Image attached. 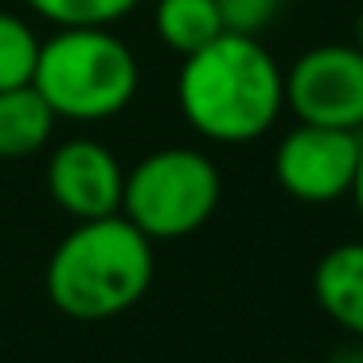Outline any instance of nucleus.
<instances>
[{"instance_id": "f257e3e1", "label": "nucleus", "mask_w": 363, "mask_h": 363, "mask_svg": "<svg viewBox=\"0 0 363 363\" xmlns=\"http://www.w3.org/2000/svg\"><path fill=\"white\" fill-rule=\"evenodd\" d=\"M180 113L215 145H250L274 129L285 106V71L258 35L223 32L184 55L176 79Z\"/></svg>"}, {"instance_id": "f03ea898", "label": "nucleus", "mask_w": 363, "mask_h": 363, "mask_svg": "<svg viewBox=\"0 0 363 363\" xmlns=\"http://www.w3.org/2000/svg\"><path fill=\"white\" fill-rule=\"evenodd\" d=\"M157 258L125 215L82 219L48 258V301L71 320H113L149 293Z\"/></svg>"}, {"instance_id": "7ed1b4c3", "label": "nucleus", "mask_w": 363, "mask_h": 363, "mask_svg": "<svg viewBox=\"0 0 363 363\" xmlns=\"http://www.w3.org/2000/svg\"><path fill=\"white\" fill-rule=\"evenodd\" d=\"M32 86L59 121H110L141 86L137 55L113 28H55L40 43Z\"/></svg>"}, {"instance_id": "20e7f679", "label": "nucleus", "mask_w": 363, "mask_h": 363, "mask_svg": "<svg viewBox=\"0 0 363 363\" xmlns=\"http://www.w3.org/2000/svg\"><path fill=\"white\" fill-rule=\"evenodd\" d=\"M223 176L215 160L188 145H168L141 157L125 172L121 215L152 242L188 238L215 215Z\"/></svg>"}, {"instance_id": "39448f33", "label": "nucleus", "mask_w": 363, "mask_h": 363, "mask_svg": "<svg viewBox=\"0 0 363 363\" xmlns=\"http://www.w3.org/2000/svg\"><path fill=\"white\" fill-rule=\"evenodd\" d=\"M285 106L297 121L363 133V51L320 43L285 71Z\"/></svg>"}, {"instance_id": "423d86ee", "label": "nucleus", "mask_w": 363, "mask_h": 363, "mask_svg": "<svg viewBox=\"0 0 363 363\" xmlns=\"http://www.w3.org/2000/svg\"><path fill=\"white\" fill-rule=\"evenodd\" d=\"M363 133L297 121L274 149V180L297 203H336L352 196Z\"/></svg>"}, {"instance_id": "0eeeda50", "label": "nucleus", "mask_w": 363, "mask_h": 363, "mask_svg": "<svg viewBox=\"0 0 363 363\" xmlns=\"http://www.w3.org/2000/svg\"><path fill=\"white\" fill-rule=\"evenodd\" d=\"M48 191L59 211H67L74 223L106 219L121 211L125 191V168L102 141L74 137L63 141L48 160Z\"/></svg>"}, {"instance_id": "6e6552de", "label": "nucleus", "mask_w": 363, "mask_h": 363, "mask_svg": "<svg viewBox=\"0 0 363 363\" xmlns=\"http://www.w3.org/2000/svg\"><path fill=\"white\" fill-rule=\"evenodd\" d=\"M313 293L332 324L363 340V242H340L316 262Z\"/></svg>"}, {"instance_id": "1a4fd4ad", "label": "nucleus", "mask_w": 363, "mask_h": 363, "mask_svg": "<svg viewBox=\"0 0 363 363\" xmlns=\"http://www.w3.org/2000/svg\"><path fill=\"white\" fill-rule=\"evenodd\" d=\"M55 125V110L43 102L32 82L0 90V160H24L43 152L51 145Z\"/></svg>"}, {"instance_id": "9d476101", "label": "nucleus", "mask_w": 363, "mask_h": 363, "mask_svg": "<svg viewBox=\"0 0 363 363\" xmlns=\"http://www.w3.org/2000/svg\"><path fill=\"white\" fill-rule=\"evenodd\" d=\"M157 32L176 55H191V51L207 48L211 40H219L227 28L219 16V0H157Z\"/></svg>"}, {"instance_id": "9b49d317", "label": "nucleus", "mask_w": 363, "mask_h": 363, "mask_svg": "<svg viewBox=\"0 0 363 363\" xmlns=\"http://www.w3.org/2000/svg\"><path fill=\"white\" fill-rule=\"evenodd\" d=\"M24 4L55 28H113L141 9V0H24Z\"/></svg>"}, {"instance_id": "f8f14e48", "label": "nucleus", "mask_w": 363, "mask_h": 363, "mask_svg": "<svg viewBox=\"0 0 363 363\" xmlns=\"http://www.w3.org/2000/svg\"><path fill=\"white\" fill-rule=\"evenodd\" d=\"M40 35L16 12H0V90L28 86L40 59Z\"/></svg>"}, {"instance_id": "ddd939ff", "label": "nucleus", "mask_w": 363, "mask_h": 363, "mask_svg": "<svg viewBox=\"0 0 363 363\" xmlns=\"http://www.w3.org/2000/svg\"><path fill=\"white\" fill-rule=\"evenodd\" d=\"M285 0H219V16L227 32L238 35H262L277 20Z\"/></svg>"}, {"instance_id": "4468645a", "label": "nucleus", "mask_w": 363, "mask_h": 363, "mask_svg": "<svg viewBox=\"0 0 363 363\" xmlns=\"http://www.w3.org/2000/svg\"><path fill=\"white\" fill-rule=\"evenodd\" d=\"M352 199H355V211H359V223H363V152H359V168H355V184H352Z\"/></svg>"}, {"instance_id": "2eb2a0df", "label": "nucleus", "mask_w": 363, "mask_h": 363, "mask_svg": "<svg viewBox=\"0 0 363 363\" xmlns=\"http://www.w3.org/2000/svg\"><path fill=\"white\" fill-rule=\"evenodd\" d=\"M328 363H363V347H340Z\"/></svg>"}, {"instance_id": "dca6fc26", "label": "nucleus", "mask_w": 363, "mask_h": 363, "mask_svg": "<svg viewBox=\"0 0 363 363\" xmlns=\"http://www.w3.org/2000/svg\"><path fill=\"white\" fill-rule=\"evenodd\" d=\"M355 48L363 51V12H359V16H355Z\"/></svg>"}]
</instances>
